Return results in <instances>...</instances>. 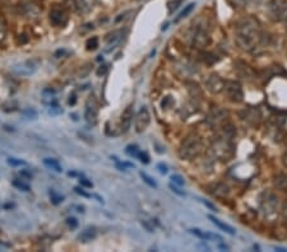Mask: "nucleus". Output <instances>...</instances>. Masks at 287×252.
Masks as SVG:
<instances>
[{
	"label": "nucleus",
	"mask_w": 287,
	"mask_h": 252,
	"mask_svg": "<svg viewBox=\"0 0 287 252\" xmlns=\"http://www.w3.org/2000/svg\"><path fill=\"white\" fill-rule=\"evenodd\" d=\"M262 41L260 22L253 15L241 18L235 26V42L242 51L252 52Z\"/></svg>",
	"instance_id": "1"
},
{
	"label": "nucleus",
	"mask_w": 287,
	"mask_h": 252,
	"mask_svg": "<svg viewBox=\"0 0 287 252\" xmlns=\"http://www.w3.org/2000/svg\"><path fill=\"white\" fill-rule=\"evenodd\" d=\"M236 130L231 124H223L221 126V130L218 133V136L212 144V152L213 156L220 161L227 162L235 156V139Z\"/></svg>",
	"instance_id": "2"
},
{
	"label": "nucleus",
	"mask_w": 287,
	"mask_h": 252,
	"mask_svg": "<svg viewBox=\"0 0 287 252\" xmlns=\"http://www.w3.org/2000/svg\"><path fill=\"white\" fill-rule=\"evenodd\" d=\"M204 144L199 135L191 134L184 139L179 148V157L183 161H193L203 153Z\"/></svg>",
	"instance_id": "3"
},
{
	"label": "nucleus",
	"mask_w": 287,
	"mask_h": 252,
	"mask_svg": "<svg viewBox=\"0 0 287 252\" xmlns=\"http://www.w3.org/2000/svg\"><path fill=\"white\" fill-rule=\"evenodd\" d=\"M262 211H263L264 218L268 221H274L280 213V200L278 196L273 193H264L262 199Z\"/></svg>",
	"instance_id": "4"
},
{
	"label": "nucleus",
	"mask_w": 287,
	"mask_h": 252,
	"mask_svg": "<svg viewBox=\"0 0 287 252\" xmlns=\"http://www.w3.org/2000/svg\"><path fill=\"white\" fill-rule=\"evenodd\" d=\"M267 14L273 22H287V0H270Z\"/></svg>",
	"instance_id": "5"
},
{
	"label": "nucleus",
	"mask_w": 287,
	"mask_h": 252,
	"mask_svg": "<svg viewBox=\"0 0 287 252\" xmlns=\"http://www.w3.org/2000/svg\"><path fill=\"white\" fill-rule=\"evenodd\" d=\"M222 92H225L227 100L232 102V104H240L244 100L242 87L236 80H227V82H225V87H223Z\"/></svg>",
	"instance_id": "6"
},
{
	"label": "nucleus",
	"mask_w": 287,
	"mask_h": 252,
	"mask_svg": "<svg viewBox=\"0 0 287 252\" xmlns=\"http://www.w3.org/2000/svg\"><path fill=\"white\" fill-rule=\"evenodd\" d=\"M228 116H230V114H228L227 110L222 107H215L207 115V124L211 128H220L223 124H226Z\"/></svg>",
	"instance_id": "7"
},
{
	"label": "nucleus",
	"mask_w": 287,
	"mask_h": 252,
	"mask_svg": "<svg viewBox=\"0 0 287 252\" xmlns=\"http://www.w3.org/2000/svg\"><path fill=\"white\" fill-rule=\"evenodd\" d=\"M48 17H50L51 24L55 27H65L68 21H69V14H68L66 9L64 7H59V5H55L52 8Z\"/></svg>",
	"instance_id": "8"
},
{
	"label": "nucleus",
	"mask_w": 287,
	"mask_h": 252,
	"mask_svg": "<svg viewBox=\"0 0 287 252\" xmlns=\"http://www.w3.org/2000/svg\"><path fill=\"white\" fill-rule=\"evenodd\" d=\"M191 44L194 47L197 48H206L211 45V37L204 28L197 27L194 28L193 33H191Z\"/></svg>",
	"instance_id": "9"
},
{
	"label": "nucleus",
	"mask_w": 287,
	"mask_h": 252,
	"mask_svg": "<svg viewBox=\"0 0 287 252\" xmlns=\"http://www.w3.org/2000/svg\"><path fill=\"white\" fill-rule=\"evenodd\" d=\"M149 122H151V115H149V111L147 107H142L138 111V114L135 115L134 120V128L137 133H143L145 132V129L148 128Z\"/></svg>",
	"instance_id": "10"
},
{
	"label": "nucleus",
	"mask_w": 287,
	"mask_h": 252,
	"mask_svg": "<svg viewBox=\"0 0 287 252\" xmlns=\"http://www.w3.org/2000/svg\"><path fill=\"white\" fill-rule=\"evenodd\" d=\"M225 87V80L222 79L218 74H211L206 80V88L209 93L218 94L221 93Z\"/></svg>",
	"instance_id": "11"
},
{
	"label": "nucleus",
	"mask_w": 287,
	"mask_h": 252,
	"mask_svg": "<svg viewBox=\"0 0 287 252\" xmlns=\"http://www.w3.org/2000/svg\"><path fill=\"white\" fill-rule=\"evenodd\" d=\"M240 118H241L244 121H246L248 124L252 125V126H255L256 128V126H259L260 119H262V116H260L259 110L248 107L240 112Z\"/></svg>",
	"instance_id": "12"
},
{
	"label": "nucleus",
	"mask_w": 287,
	"mask_h": 252,
	"mask_svg": "<svg viewBox=\"0 0 287 252\" xmlns=\"http://www.w3.org/2000/svg\"><path fill=\"white\" fill-rule=\"evenodd\" d=\"M22 12H23L24 17L30 18V19H37L41 14V7L35 1H28V3L23 4L22 7Z\"/></svg>",
	"instance_id": "13"
},
{
	"label": "nucleus",
	"mask_w": 287,
	"mask_h": 252,
	"mask_svg": "<svg viewBox=\"0 0 287 252\" xmlns=\"http://www.w3.org/2000/svg\"><path fill=\"white\" fill-rule=\"evenodd\" d=\"M36 69H37V65L33 61H24L21 62L19 65L13 66V72L22 76L32 75L36 72Z\"/></svg>",
	"instance_id": "14"
},
{
	"label": "nucleus",
	"mask_w": 287,
	"mask_h": 252,
	"mask_svg": "<svg viewBox=\"0 0 287 252\" xmlns=\"http://www.w3.org/2000/svg\"><path fill=\"white\" fill-rule=\"evenodd\" d=\"M133 121V104H129L128 107L125 108L121 114L120 119V129L123 133H127L130 129Z\"/></svg>",
	"instance_id": "15"
},
{
	"label": "nucleus",
	"mask_w": 287,
	"mask_h": 252,
	"mask_svg": "<svg viewBox=\"0 0 287 252\" xmlns=\"http://www.w3.org/2000/svg\"><path fill=\"white\" fill-rule=\"evenodd\" d=\"M208 191H209L211 195H213L215 197H218V199L227 197L228 193H230V189H228L227 185H225L223 182L213 183V185H211V186L208 187Z\"/></svg>",
	"instance_id": "16"
},
{
	"label": "nucleus",
	"mask_w": 287,
	"mask_h": 252,
	"mask_svg": "<svg viewBox=\"0 0 287 252\" xmlns=\"http://www.w3.org/2000/svg\"><path fill=\"white\" fill-rule=\"evenodd\" d=\"M123 35H124V31H123V30H118V31H114L112 33H110V35L108 36V38H106V51L114 50V48L120 44Z\"/></svg>",
	"instance_id": "17"
},
{
	"label": "nucleus",
	"mask_w": 287,
	"mask_h": 252,
	"mask_svg": "<svg viewBox=\"0 0 287 252\" xmlns=\"http://www.w3.org/2000/svg\"><path fill=\"white\" fill-rule=\"evenodd\" d=\"M76 1L77 9H80L83 13H90L96 7L97 0H74Z\"/></svg>",
	"instance_id": "18"
},
{
	"label": "nucleus",
	"mask_w": 287,
	"mask_h": 252,
	"mask_svg": "<svg viewBox=\"0 0 287 252\" xmlns=\"http://www.w3.org/2000/svg\"><path fill=\"white\" fill-rule=\"evenodd\" d=\"M191 233H193L194 236H197L198 238L203 239V241H209V239H218V241H222V238L220 236L213 235V233H209V232L202 231V229L198 228L191 229Z\"/></svg>",
	"instance_id": "19"
},
{
	"label": "nucleus",
	"mask_w": 287,
	"mask_h": 252,
	"mask_svg": "<svg viewBox=\"0 0 287 252\" xmlns=\"http://www.w3.org/2000/svg\"><path fill=\"white\" fill-rule=\"evenodd\" d=\"M97 236V232L95 228H87L84 229L82 233H80L78 235V237H77V239L80 242H82V243H88V242L94 241L95 238H96Z\"/></svg>",
	"instance_id": "20"
},
{
	"label": "nucleus",
	"mask_w": 287,
	"mask_h": 252,
	"mask_svg": "<svg viewBox=\"0 0 287 252\" xmlns=\"http://www.w3.org/2000/svg\"><path fill=\"white\" fill-rule=\"evenodd\" d=\"M208 219H209V221H211L212 223L216 225V227H218L220 229H222V231L225 232V233H227V235H231V236L235 235V229L232 228L231 225L226 224V223L221 222L220 219H217V218L213 217V215H208Z\"/></svg>",
	"instance_id": "21"
},
{
	"label": "nucleus",
	"mask_w": 287,
	"mask_h": 252,
	"mask_svg": "<svg viewBox=\"0 0 287 252\" xmlns=\"http://www.w3.org/2000/svg\"><path fill=\"white\" fill-rule=\"evenodd\" d=\"M274 186L280 191H287V173H278L274 176Z\"/></svg>",
	"instance_id": "22"
},
{
	"label": "nucleus",
	"mask_w": 287,
	"mask_h": 252,
	"mask_svg": "<svg viewBox=\"0 0 287 252\" xmlns=\"http://www.w3.org/2000/svg\"><path fill=\"white\" fill-rule=\"evenodd\" d=\"M84 119L88 124L95 125L97 122V110L95 107H90L87 106L86 111H84Z\"/></svg>",
	"instance_id": "23"
},
{
	"label": "nucleus",
	"mask_w": 287,
	"mask_h": 252,
	"mask_svg": "<svg viewBox=\"0 0 287 252\" xmlns=\"http://www.w3.org/2000/svg\"><path fill=\"white\" fill-rule=\"evenodd\" d=\"M44 164H45L46 167H48L50 169H52V171H55V172H62L63 171L62 166H60V163L58 162L56 159L45 158L44 159Z\"/></svg>",
	"instance_id": "24"
},
{
	"label": "nucleus",
	"mask_w": 287,
	"mask_h": 252,
	"mask_svg": "<svg viewBox=\"0 0 287 252\" xmlns=\"http://www.w3.org/2000/svg\"><path fill=\"white\" fill-rule=\"evenodd\" d=\"M194 7H195V3H191V4H188L187 7L184 8V11L181 12V13L177 15V18L175 19V23H177V22H180L181 19H184V18H187L189 14L191 13V11L194 9Z\"/></svg>",
	"instance_id": "25"
},
{
	"label": "nucleus",
	"mask_w": 287,
	"mask_h": 252,
	"mask_svg": "<svg viewBox=\"0 0 287 252\" xmlns=\"http://www.w3.org/2000/svg\"><path fill=\"white\" fill-rule=\"evenodd\" d=\"M86 47L88 51H95L97 47H98V38L95 36V37H91L87 40L86 42Z\"/></svg>",
	"instance_id": "26"
},
{
	"label": "nucleus",
	"mask_w": 287,
	"mask_h": 252,
	"mask_svg": "<svg viewBox=\"0 0 287 252\" xmlns=\"http://www.w3.org/2000/svg\"><path fill=\"white\" fill-rule=\"evenodd\" d=\"M22 115L26 119H30V120H36L38 116L37 111L33 110V108H26V110L22 111Z\"/></svg>",
	"instance_id": "27"
},
{
	"label": "nucleus",
	"mask_w": 287,
	"mask_h": 252,
	"mask_svg": "<svg viewBox=\"0 0 287 252\" xmlns=\"http://www.w3.org/2000/svg\"><path fill=\"white\" fill-rule=\"evenodd\" d=\"M127 154L130 157H134V158H138V154H139V149L137 145H128L127 147Z\"/></svg>",
	"instance_id": "28"
},
{
	"label": "nucleus",
	"mask_w": 287,
	"mask_h": 252,
	"mask_svg": "<svg viewBox=\"0 0 287 252\" xmlns=\"http://www.w3.org/2000/svg\"><path fill=\"white\" fill-rule=\"evenodd\" d=\"M48 115H51V116H58V115H62L64 111H63L62 107H59L58 104H52V106H48Z\"/></svg>",
	"instance_id": "29"
},
{
	"label": "nucleus",
	"mask_w": 287,
	"mask_h": 252,
	"mask_svg": "<svg viewBox=\"0 0 287 252\" xmlns=\"http://www.w3.org/2000/svg\"><path fill=\"white\" fill-rule=\"evenodd\" d=\"M277 125H278L281 129L287 130V114L280 115V116L277 118Z\"/></svg>",
	"instance_id": "30"
},
{
	"label": "nucleus",
	"mask_w": 287,
	"mask_h": 252,
	"mask_svg": "<svg viewBox=\"0 0 287 252\" xmlns=\"http://www.w3.org/2000/svg\"><path fill=\"white\" fill-rule=\"evenodd\" d=\"M139 175H141V177H142V180L144 181V182L147 183V185H148V186H151V187H157V183H156L155 181L152 180V177H149L148 175H147V173L141 172V173H139Z\"/></svg>",
	"instance_id": "31"
},
{
	"label": "nucleus",
	"mask_w": 287,
	"mask_h": 252,
	"mask_svg": "<svg viewBox=\"0 0 287 252\" xmlns=\"http://www.w3.org/2000/svg\"><path fill=\"white\" fill-rule=\"evenodd\" d=\"M13 186L14 187H17L18 190L30 191V186H28V183H24L23 181H19V180L13 181Z\"/></svg>",
	"instance_id": "32"
},
{
	"label": "nucleus",
	"mask_w": 287,
	"mask_h": 252,
	"mask_svg": "<svg viewBox=\"0 0 287 252\" xmlns=\"http://www.w3.org/2000/svg\"><path fill=\"white\" fill-rule=\"evenodd\" d=\"M180 4H181V0H171V1H169L167 7H169L170 13H173V12L176 11L177 8H179Z\"/></svg>",
	"instance_id": "33"
},
{
	"label": "nucleus",
	"mask_w": 287,
	"mask_h": 252,
	"mask_svg": "<svg viewBox=\"0 0 287 252\" xmlns=\"http://www.w3.org/2000/svg\"><path fill=\"white\" fill-rule=\"evenodd\" d=\"M202 56H203V61L208 62V64H213V62L217 61V59H215L216 56L213 54H209V52H204V54H202Z\"/></svg>",
	"instance_id": "34"
},
{
	"label": "nucleus",
	"mask_w": 287,
	"mask_h": 252,
	"mask_svg": "<svg viewBox=\"0 0 287 252\" xmlns=\"http://www.w3.org/2000/svg\"><path fill=\"white\" fill-rule=\"evenodd\" d=\"M50 197H51V200L54 204H60V203H63V199H64L62 195H58L55 191H50Z\"/></svg>",
	"instance_id": "35"
},
{
	"label": "nucleus",
	"mask_w": 287,
	"mask_h": 252,
	"mask_svg": "<svg viewBox=\"0 0 287 252\" xmlns=\"http://www.w3.org/2000/svg\"><path fill=\"white\" fill-rule=\"evenodd\" d=\"M5 37H7V28H5V24L0 21V44L5 41Z\"/></svg>",
	"instance_id": "36"
},
{
	"label": "nucleus",
	"mask_w": 287,
	"mask_h": 252,
	"mask_svg": "<svg viewBox=\"0 0 287 252\" xmlns=\"http://www.w3.org/2000/svg\"><path fill=\"white\" fill-rule=\"evenodd\" d=\"M171 181H173L174 183H176L177 186H183V185H185V181H184V178L180 175H174V176H171Z\"/></svg>",
	"instance_id": "37"
},
{
	"label": "nucleus",
	"mask_w": 287,
	"mask_h": 252,
	"mask_svg": "<svg viewBox=\"0 0 287 252\" xmlns=\"http://www.w3.org/2000/svg\"><path fill=\"white\" fill-rule=\"evenodd\" d=\"M8 163H9L11 166H24V164H26L24 161H21V159L17 158H9L8 159Z\"/></svg>",
	"instance_id": "38"
},
{
	"label": "nucleus",
	"mask_w": 287,
	"mask_h": 252,
	"mask_svg": "<svg viewBox=\"0 0 287 252\" xmlns=\"http://www.w3.org/2000/svg\"><path fill=\"white\" fill-rule=\"evenodd\" d=\"M138 158H139V161H141L142 163H144V164H148V163H149V157H148V154H147V153L139 152Z\"/></svg>",
	"instance_id": "39"
},
{
	"label": "nucleus",
	"mask_w": 287,
	"mask_h": 252,
	"mask_svg": "<svg viewBox=\"0 0 287 252\" xmlns=\"http://www.w3.org/2000/svg\"><path fill=\"white\" fill-rule=\"evenodd\" d=\"M66 224L69 225L70 228H77L78 227V222H77L76 218H68L66 219Z\"/></svg>",
	"instance_id": "40"
},
{
	"label": "nucleus",
	"mask_w": 287,
	"mask_h": 252,
	"mask_svg": "<svg viewBox=\"0 0 287 252\" xmlns=\"http://www.w3.org/2000/svg\"><path fill=\"white\" fill-rule=\"evenodd\" d=\"M141 224H142L143 227H144V228L147 229V231L151 232V233H152V232H155V227H153V225L151 224V223H148L147 221H142V222H141Z\"/></svg>",
	"instance_id": "41"
},
{
	"label": "nucleus",
	"mask_w": 287,
	"mask_h": 252,
	"mask_svg": "<svg viewBox=\"0 0 287 252\" xmlns=\"http://www.w3.org/2000/svg\"><path fill=\"white\" fill-rule=\"evenodd\" d=\"M80 185H82V186H83V187H88V189H91V187L94 186V185H92V182H91V181L87 180V178H80Z\"/></svg>",
	"instance_id": "42"
},
{
	"label": "nucleus",
	"mask_w": 287,
	"mask_h": 252,
	"mask_svg": "<svg viewBox=\"0 0 287 252\" xmlns=\"http://www.w3.org/2000/svg\"><path fill=\"white\" fill-rule=\"evenodd\" d=\"M157 168H159V173H162V175H166V173L169 172V169H167V167L165 166V164H162V163H159V164H157Z\"/></svg>",
	"instance_id": "43"
},
{
	"label": "nucleus",
	"mask_w": 287,
	"mask_h": 252,
	"mask_svg": "<svg viewBox=\"0 0 287 252\" xmlns=\"http://www.w3.org/2000/svg\"><path fill=\"white\" fill-rule=\"evenodd\" d=\"M170 189H171V190H173L175 193H177V195H180V196H184V195H185V193H184V191H180L176 186H174L173 183H171V185H170Z\"/></svg>",
	"instance_id": "44"
},
{
	"label": "nucleus",
	"mask_w": 287,
	"mask_h": 252,
	"mask_svg": "<svg viewBox=\"0 0 287 252\" xmlns=\"http://www.w3.org/2000/svg\"><path fill=\"white\" fill-rule=\"evenodd\" d=\"M18 44H21V45H24V44H27L28 42V37L26 35H21L18 37Z\"/></svg>",
	"instance_id": "45"
},
{
	"label": "nucleus",
	"mask_w": 287,
	"mask_h": 252,
	"mask_svg": "<svg viewBox=\"0 0 287 252\" xmlns=\"http://www.w3.org/2000/svg\"><path fill=\"white\" fill-rule=\"evenodd\" d=\"M74 190H76V193H80V195H82V196H84V197H91L90 193H84V191L82 190V189H80V187H76V189H74Z\"/></svg>",
	"instance_id": "46"
},
{
	"label": "nucleus",
	"mask_w": 287,
	"mask_h": 252,
	"mask_svg": "<svg viewBox=\"0 0 287 252\" xmlns=\"http://www.w3.org/2000/svg\"><path fill=\"white\" fill-rule=\"evenodd\" d=\"M106 70H108V66H101V69L97 70V75H104Z\"/></svg>",
	"instance_id": "47"
},
{
	"label": "nucleus",
	"mask_w": 287,
	"mask_h": 252,
	"mask_svg": "<svg viewBox=\"0 0 287 252\" xmlns=\"http://www.w3.org/2000/svg\"><path fill=\"white\" fill-rule=\"evenodd\" d=\"M282 214H284V221H285V223H286V224H287V204H285L284 210H282Z\"/></svg>",
	"instance_id": "48"
},
{
	"label": "nucleus",
	"mask_w": 287,
	"mask_h": 252,
	"mask_svg": "<svg viewBox=\"0 0 287 252\" xmlns=\"http://www.w3.org/2000/svg\"><path fill=\"white\" fill-rule=\"evenodd\" d=\"M21 176H24V177H27V178H31V173H28V172H26V171H22V172H21Z\"/></svg>",
	"instance_id": "49"
},
{
	"label": "nucleus",
	"mask_w": 287,
	"mask_h": 252,
	"mask_svg": "<svg viewBox=\"0 0 287 252\" xmlns=\"http://www.w3.org/2000/svg\"><path fill=\"white\" fill-rule=\"evenodd\" d=\"M76 104V97L73 96V97H70V100H69V104Z\"/></svg>",
	"instance_id": "50"
},
{
	"label": "nucleus",
	"mask_w": 287,
	"mask_h": 252,
	"mask_svg": "<svg viewBox=\"0 0 287 252\" xmlns=\"http://www.w3.org/2000/svg\"><path fill=\"white\" fill-rule=\"evenodd\" d=\"M284 163L287 166V152L284 154Z\"/></svg>",
	"instance_id": "51"
},
{
	"label": "nucleus",
	"mask_w": 287,
	"mask_h": 252,
	"mask_svg": "<svg viewBox=\"0 0 287 252\" xmlns=\"http://www.w3.org/2000/svg\"><path fill=\"white\" fill-rule=\"evenodd\" d=\"M286 24H287V22H286Z\"/></svg>",
	"instance_id": "52"
}]
</instances>
